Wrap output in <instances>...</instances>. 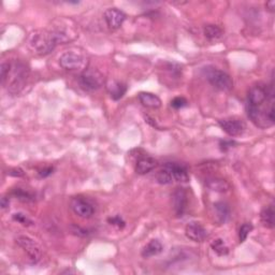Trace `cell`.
<instances>
[{
    "mask_svg": "<svg viewBox=\"0 0 275 275\" xmlns=\"http://www.w3.org/2000/svg\"><path fill=\"white\" fill-rule=\"evenodd\" d=\"M248 118L255 126L268 129L275 123L274 87L264 83H256L249 88L246 104Z\"/></svg>",
    "mask_w": 275,
    "mask_h": 275,
    "instance_id": "1",
    "label": "cell"
},
{
    "mask_svg": "<svg viewBox=\"0 0 275 275\" xmlns=\"http://www.w3.org/2000/svg\"><path fill=\"white\" fill-rule=\"evenodd\" d=\"M27 44L28 48L38 55H48L58 46L52 31H47V29L32 32L29 34Z\"/></svg>",
    "mask_w": 275,
    "mask_h": 275,
    "instance_id": "2",
    "label": "cell"
},
{
    "mask_svg": "<svg viewBox=\"0 0 275 275\" xmlns=\"http://www.w3.org/2000/svg\"><path fill=\"white\" fill-rule=\"evenodd\" d=\"M29 74V69L22 62L10 63V70L7 78L8 91L12 94H18L26 84ZM6 85V84H4Z\"/></svg>",
    "mask_w": 275,
    "mask_h": 275,
    "instance_id": "3",
    "label": "cell"
},
{
    "mask_svg": "<svg viewBox=\"0 0 275 275\" xmlns=\"http://www.w3.org/2000/svg\"><path fill=\"white\" fill-rule=\"evenodd\" d=\"M59 65L68 71H84L87 69L88 58L86 54L78 49H69L61 55Z\"/></svg>",
    "mask_w": 275,
    "mask_h": 275,
    "instance_id": "4",
    "label": "cell"
},
{
    "mask_svg": "<svg viewBox=\"0 0 275 275\" xmlns=\"http://www.w3.org/2000/svg\"><path fill=\"white\" fill-rule=\"evenodd\" d=\"M204 74L209 83L219 91L228 92L233 87V81L228 73L216 68L208 67L204 69Z\"/></svg>",
    "mask_w": 275,
    "mask_h": 275,
    "instance_id": "5",
    "label": "cell"
},
{
    "mask_svg": "<svg viewBox=\"0 0 275 275\" xmlns=\"http://www.w3.org/2000/svg\"><path fill=\"white\" fill-rule=\"evenodd\" d=\"M104 79L99 71L95 69H86L79 78V84L81 88L87 92H94L103 86Z\"/></svg>",
    "mask_w": 275,
    "mask_h": 275,
    "instance_id": "6",
    "label": "cell"
},
{
    "mask_svg": "<svg viewBox=\"0 0 275 275\" xmlns=\"http://www.w3.org/2000/svg\"><path fill=\"white\" fill-rule=\"evenodd\" d=\"M16 244L23 251L28 255L33 262H38L42 257V251L40 245L33 239L28 236H18L16 239Z\"/></svg>",
    "mask_w": 275,
    "mask_h": 275,
    "instance_id": "7",
    "label": "cell"
},
{
    "mask_svg": "<svg viewBox=\"0 0 275 275\" xmlns=\"http://www.w3.org/2000/svg\"><path fill=\"white\" fill-rule=\"evenodd\" d=\"M218 125L230 137H238L245 131L246 124L243 119L238 117H228L224 119H219Z\"/></svg>",
    "mask_w": 275,
    "mask_h": 275,
    "instance_id": "8",
    "label": "cell"
},
{
    "mask_svg": "<svg viewBox=\"0 0 275 275\" xmlns=\"http://www.w3.org/2000/svg\"><path fill=\"white\" fill-rule=\"evenodd\" d=\"M72 211L81 218H91L95 213V208L93 204L81 197H76L71 200Z\"/></svg>",
    "mask_w": 275,
    "mask_h": 275,
    "instance_id": "9",
    "label": "cell"
},
{
    "mask_svg": "<svg viewBox=\"0 0 275 275\" xmlns=\"http://www.w3.org/2000/svg\"><path fill=\"white\" fill-rule=\"evenodd\" d=\"M187 193L184 188H177L172 194V206L178 217H182L187 209Z\"/></svg>",
    "mask_w": 275,
    "mask_h": 275,
    "instance_id": "10",
    "label": "cell"
},
{
    "mask_svg": "<svg viewBox=\"0 0 275 275\" xmlns=\"http://www.w3.org/2000/svg\"><path fill=\"white\" fill-rule=\"evenodd\" d=\"M103 16L109 28L111 29H118L126 19V14L117 8H110L106 10Z\"/></svg>",
    "mask_w": 275,
    "mask_h": 275,
    "instance_id": "11",
    "label": "cell"
},
{
    "mask_svg": "<svg viewBox=\"0 0 275 275\" xmlns=\"http://www.w3.org/2000/svg\"><path fill=\"white\" fill-rule=\"evenodd\" d=\"M185 234L191 241L203 242L208 237V231L200 223L192 222L185 228Z\"/></svg>",
    "mask_w": 275,
    "mask_h": 275,
    "instance_id": "12",
    "label": "cell"
},
{
    "mask_svg": "<svg viewBox=\"0 0 275 275\" xmlns=\"http://www.w3.org/2000/svg\"><path fill=\"white\" fill-rule=\"evenodd\" d=\"M164 168H167L173 179L176 182H181V183H187L189 181V174L187 168L184 164L178 163V162H167L163 164Z\"/></svg>",
    "mask_w": 275,
    "mask_h": 275,
    "instance_id": "13",
    "label": "cell"
},
{
    "mask_svg": "<svg viewBox=\"0 0 275 275\" xmlns=\"http://www.w3.org/2000/svg\"><path fill=\"white\" fill-rule=\"evenodd\" d=\"M157 167V161L153 157H141L136 163V172L140 176H144Z\"/></svg>",
    "mask_w": 275,
    "mask_h": 275,
    "instance_id": "14",
    "label": "cell"
},
{
    "mask_svg": "<svg viewBox=\"0 0 275 275\" xmlns=\"http://www.w3.org/2000/svg\"><path fill=\"white\" fill-rule=\"evenodd\" d=\"M214 214L216 216L217 222L219 224H226L230 218V207L227 202L225 201H218L215 202L214 206Z\"/></svg>",
    "mask_w": 275,
    "mask_h": 275,
    "instance_id": "15",
    "label": "cell"
},
{
    "mask_svg": "<svg viewBox=\"0 0 275 275\" xmlns=\"http://www.w3.org/2000/svg\"><path fill=\"white\" fill-rule=\"evenodd\" d=\"M139 100L144 107L149 109H159L162 107V100L157 95L142 92L139 94Z\"/></svg>",
    "mask_w": 275,
    "mask_h": 275,
    "instance_id": "16",
    "label": "cell"
},
{
    "mask_svg": "<svg viewBox=\"0 0 275 275\" xmlns=\"http://www.w3.org/2000/svg\"><path fill=\"white\" fill-rule=\"evenodd\" d=\"M206 185L208 188L216 193H226L229 191V188H230V185L227 181H225L224 178H216V177L208 178L206 179Z\"/></svg>",
    "mask_w": 275,
    "mask_h": 275,
    "instance_id": "17",
    "label": "cell"
},
{
    "mask_svg": "<svg viewBox=\"0 0 275 275\" xmlns=\"http://www.w3.org/2000/svg\"><path fill=\"white\" fill-rule=\"evenodd\" d=\"M162 251H163V246L161 241H158V240H151V241L143 247L141 255L144 258H151L162 254Z\"/></svg>",
    "mask_w": 275,
    "mask_h": 275,
    "instance_id": "18",
    "label": "cell"
},
{
    "mask_svg": "<svg viewBox=\"0 0 275 275\" xmlns=\"http://www.w3.org/2000/svg\"><path fill=\"white\" fill-rule=\"evenodd\" d=\"M110 96L113 100H119L124 97V95L127 92L126 84L119 81H111L107 86Z\"/></svg>",
    "mask_w": 275,
    "mask_h": 275,
    "instance_id": "19",
    "label": "cell"
},
{
    "mask_svg": "<svg viewBox=\"0 0 275 275\" xmlns=\"http://www.w3.org/2000/svg\"><path fill=\"white\" fill-rule=\"evenodd\" d=\"M260 221L266 228L273 229L274 228V208L273 204L264 208L261 213H260Z\"/></svg>",
    "mask_w": 275,
    "mask_h": 275,
    "instance_id": "20",
    "label": "cell"
},
{
    "mask_svg": "<svg viewBox=\"0 0 275 275\" xmlns=\"http://www.w3.org/2000/svg\"><path fill=\"white\" fill-rule=\"evenodd\" d=\"M203 33L209 40H217L223 36V31L217 25L208 24L203 27Z\"/></svg>",
    "mask_w": 275,
    "mask_h": 275,
    "instance_id": "21",
    "label": "cell"
},
{
    "mask_svg": "<svg viewBox=\"0 0 275 275\" xmlns=\"http://www.w3.org/2000/svg\"><path fill=\"white\" fill-rule=\"evenodd\" d=\"M211 247L218 256H226V255L229 254V248L222 239L214 240L211 244Z\"/></svg>",
    "mask_w": 275,
    "mask_h": 275,
    "instance_id": "22",
    "label": "cell"
},
{
    "mask_svg": "<svg viewBox=\"0 0 275 275\" xmlns=\"http://www.w3.org/2000/svg\"><path fill=\"white\" fill-rule=\"evenodd\" d=\"M156 179H157V182L159 184H162V185L172 184L174 182V179H173V178L171 176V173H170L169 170L167 168H164V167H162V169L161 170V171L157 173Z\"/></svg>",
    "mask_w": 275,
    "mask_h": 275,
    "instance_id": "23",
    "label": "cell"
},
{
    "mask_svg": "<svg viewBox=\"0 0 275 275\" xmlns=\"http://www.w3.org/2000/svg\"><path fill=\"white\" fill-rule=\"evenodd\" d=\"M254 229L253 225L251 223H245L243 224L239 230V242L244 243L246 241L247 237L249 236V233L252 232V230Z\"/></svg>",
    "mask_w": 275,
    "mask_h": 275,
    "instance_id": "24",
    "label": "cell"
},
{
    "mask_svg": "<svg viewBox=\"0 0 275 275\" xmlns=\"http://www.w3.org/2000/svg\"><path fill=\"white\" fill-rule=\"evenodd\" d=\"M13 194L18 200H21V201H23V202H31V201H32V200H33L32 194L29 192L25 191V189L17 188V189H16V191L13 192Z\"/></svg>",
    "mask_w": 275,
    "mask_h": 275,
    "instance_id": "25",
    "label": "cell"
},
{
    "mask_svg": "<svg viewBox=\"0 0 275 275\" xmlns=\"http://www.w3.org/2000/svg\"><path fill=\"white\" fill-rule=\"evenodd\" d=\"M13 219L16 222L19 223V224H22L23 226H32L33 225V222L32 221L31 218H29L28 216H26V215L23 214V213H16V214H13Z\"/></svg>",
    "mask_w": 275,
    "mask_h": 275,
    "instance_id": "26",
    "label": "cell"
},
{
    "mask_svg": "<svg viewBox=\"0 0 275 275\" xmlns=\"http://www.w3.org/2000/svg\"><path fill=\"white\" fill-rule=\"evenodd\" d=\"M187 103H188V101L184 97H176L171 101V107L173 109L178 110V109H182L184 107H186Z\"/></svg>",
    "mask_w": 275,
    "mask_h": 275,
    "instance_id": "27",
    "label": "cell"
},
{
    "mask_svg": "<svg viewBox=\"0 0 275 275\" xmlns=\"http://www.w3.org/2000/svg\"><path fill=\"white\" fill-rule=\"evenodd\" d=\"M9 70H10V63H6V62L2 63L1 66H0V74H1V84L3 86L7 81Z\"/></svg>",
    "mask_w": 275,
    "mask_h": 275,
    "instance_id": "28",
    "label": "cell"
},
{
    "mask_svg": "<svg viewBox=\"0 0 275 275\" xmlns=\"http://www.w3.org/2000/svg\"><path fill=\"white\" fill-rule=\"evenodd\" d=\"M108 222L110 225L117 227L118 229H123L125 227L124 219L121 216H118V215H116V216H113V217H110L108 219Z\"/></svg>",
    "mask_w": 275,
    "mask_h": 275,
    "instance_id": "29",
    "label": "cell"
},
{
    "mask_svg": "<svg viewBox=\"0 0 275 275\" xmlns=\"http://www.w3.org/2000/svg\"><path fill=\"white\" fill-rule=\"evenodd\" d=\"M70 230H71V232L73 234H76V236L79 237H86L88 234V231L86 229H83L80 226H77V225H71V226H70Z\"/></svg>",
    "mask_w": 275,
    "mask_h": 275,
    "instance_id": "30",
    "label": "cell"
},
{
    "mask_svg": "<svg viewBox=\"0 0 275 275\" xmlns=\"http://www.w3.org/2000/svg\"><path fill=\"white\" fill-rule=\"evenodd\" d=\"M8 176L14 177V178H22L25 176V172L21 168H13L8 171Z\"/></svg>",
    "mask_w": 275,
    "mask_h": 275,
    "instance_id": "31",
    "label": "cell"
},
{
    "mask_svg": "<svg viewBox=\"0 0 275 275\" xmlns=\"http://www.w3.org/2000/svg\"><path fill=\"white\" fill-rule=\"evenodd\" d=\"M54 171V168L53 167H48V168H44L42 170H40V172H39V176L40 178H48L51 176V174L53 173Z\"/></svg>",
    "mask_w": 275,
    "mask_h": 275,
    "instance_id": "32",
    "label": "cell"
},
{
    "mask_svg": "<svg viewBox=\"0 0 275 275\" xmlns=\"http://www.w3.org/2000/svg\"><path fill=\"white\" fill-rule=\"evenodd\" d=\"M233 144H234L233 141H222V142H221V146H222V148L224 149V151H226L227 148L231 147V146H233Z\"/></svg>",
    "mask_w": 275,
    "mask_h": 275,
    "instance_id": "33",
    "label": "cell"
},
{
    "mask_svg": "<svg viewBox=\"0 0 275 275\" xmlns=\"http://www.w3.org/2000/svg\"><path fill=\"white\" fill-rule=\"evenodd\" d=\"M10 204V200L7 197H2L1 198V208L2 209H7Z\"/></svg>",
    "mask_w": 275,
    "mask_h": 275,
    "instance_id": "34",
    "label": "cell"
},
{
    "mask_svg": "<svg viewBox=\"0 0 275 275\" xmlns=\"http://www.w3.org/2000/svg\"><path fill=\"white\" fill-rule=\"evenodd\" d=\"M266 7L270 10V11H273V10L275 9V1H274V0H271V1L267 2Z\"/></svg>",
    "mask_w": 275,
    "mask_h": 275,
    "instance_id": "35",
    "label": "cell"
}]
</instances>
